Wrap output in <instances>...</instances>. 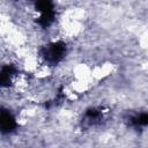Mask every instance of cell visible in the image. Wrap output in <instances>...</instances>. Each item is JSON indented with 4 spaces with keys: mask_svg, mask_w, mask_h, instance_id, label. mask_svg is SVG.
Instances as JSON below:
<instances>
[{
    "mask_svg": "<svg viewBox=\"0 0 148 148\" xmlns=\"http://www.w3.org/2000/svg\"><path fill=\"white\" fill-rule=\"evenodd\" d=\"M66 53V46L64 43H52L43 49V57L49 64L59 62Z\"/></svg>",
    "mask_w": 148,
    "mask_h": 148,
    "instance_id": "cell-1",
    "label": "cell"
},
{
    "mask_svg": "<svg viewBox=\"0 0 148 148\" xmlns=\"http://www.w3.org/2000/svg\"><path fill=\"white\" fill-rule=\"evenodd\" d=\"M15 127V119L9 111L3 110L1 112V128L3 132H9Z\"/></svg>",
    "mask_w": 148,
    "mask_h": 148,
    "instance_id": "cell-2",
    "label": "cell"
}]
</instances>
